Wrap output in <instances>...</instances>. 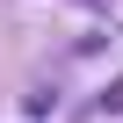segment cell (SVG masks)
Segmentation results:
<instances>
[{
	"mask_svg": "<svg viewBox=\"0 0 123 123\" xmlns=\"http://www.w3.org/2000/svg\"><path fill=\"white\" fill-rule=\"evenodd\" d=\"M101 116H123V80H109V87H101Z\"/></svg>",
	"mask_w": 123,
	"mask_h": 123,
	"instance_id": "cell-1",
	"label": "cell"
},
{
	"mask_svg": "<svg viewBox=\"0 0 123 123\" xmlns=\"http://www.w3.org/2000/svg\"><path fill=\"white\" fill-rule=\"evenodd\" d=\"M94 7H101V0H94Z\"/></svg>",
	"mask_w": 123,
	"mask_h": 123,
	"instance_id": "cell-2",
	"label": "cell"
}]
</instances>
